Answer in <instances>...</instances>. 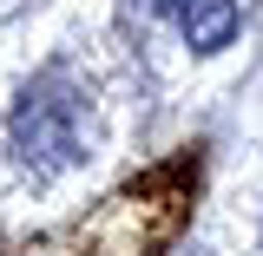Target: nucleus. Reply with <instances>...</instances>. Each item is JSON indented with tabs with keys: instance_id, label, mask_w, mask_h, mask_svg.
I'll list each match as a JSON object with an SVG mask.
<instances>
[{
	"instance_id": "3",
	"label": "nucleus",
	"mask_w": 263,
	"mask_h": 256,
	"mask_svg": "<svg viewBox=\"0 0 263 256\" xmlns=\"http://www.w3.org/2000/svg\"><path fill=\"white\" fill-rule=\"evenodd\" d=\"M138 7H145V13H171L178 0H138Z\"/></svg>"
},
{
	"instance_id": "2",
	"label": "nucleus",
	"mask_w": 263,
	"mask_h": 256,
	"mask_svg": "<svg viewBox=\"0 0 263 256\" xmlns=\"http://www.w3.org/2000/svg\"><path fill=\"white\" fill-rule=\"evenodd\" d=\"M178 33L191 53H224L237 40V0H178Z\"/></svg>"
},
{
	"instance_id": "1",
	"label": "nucleus",
	"mask_w": 263,
	"mask_h": 256,
	"mask_svg": "<svg viewBox=\"0 0 263 256\" xmlns=\"http://www.w3.org/2000/svg\"><path fill=\"white\" fill-rule=\"evenodd\" d=\"M13 145H20V158L27 164H46V171H60V164L79 158V99H53L46 86L13 105Z\"/></svg>"
}]
</instances>
